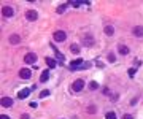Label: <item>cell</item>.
<instances>
[{
	"mask_svg": "<svg viewBox=\"0 0 143 119\" xmlns=\"http://www.w3.org/2000/svg\"><path fill=\"white\" fill-rule=\"evenodd\" d=\"M53 37H54V40H56V41H65V38H67V33L64 32V30H56Z\"/></svg>",
	"mask_w": 143,
	"mask_h": 119,
	"instance_id": "2",
	"label": "cell"
},
{
	"mask_svg": "<svg viewBox=\"0 0 143 119\" xmlns=\"http://www.w3.org/2000/svg\"><path fill=\"white\" fill-rule=\"evenodd\" d=\"M49 95V91H41L40 92V99H43V97H48Z\"/></svg>",
	"mask_w": 143,
	"mask_h": 119,
	"instance_id": "22",
	"label": "cell"
},
{
	"mask_svg": "<svg viewBox=\"0 0 143 119\" xmlns=\"http://www.w3.org/2000/svg\"><path fill=\"white\" fill-rule=\"evenodd\" d=\"M25 18H27V21H37L38 19L37 10H27L25 11Z\"/></svg>",
	"mask_w": 143,
	"mask_h": 119,
	"instance_id": "3",
	"label": "cell"
},
{
	"mask_svg": "<svg viewBox=\"0 0 143 119\" xmlns=\"http://www.w3.org/2000/svg\"><path fill=\"white\" fill-rule=\"evenodd\" d=\"M37 60V56L33 53H29V54H25V57H24V62L25 63H35Z\"/></svg>",
	"mask_w": 143,
	"mask_h": 119,
	"instance_id": "6",
	"label": "cell"
},
{
	"mask_svg": "<svg viewBox=\"0 0 143 119\" xmlns=\"http://www.w3.org/2000/svg\"><path fill=\"white\" fill-rule=\"evenodd\" d=\"M134 35H135V37H143V27H142V25L134 27Z\"/></svg>",
	"mask_w": 143,
	"mask_h": 119,
	"instance_id": "11",
	"label": "cell"
},
{
	"mask_svg": "<svg viewBox=\"0 0 143 119\" xmlns=\"http://www.w3.org/2000/svg\"><path fill=\"white\" fill-rule=\"evenodd\" d=\"M84 65V62H83V59H75V60H72L70 62V70H76V68H81V67Z\"/></svg>",
	"mask_w": 143,
	"mask_h": 119,
	"instance_id": "1",
	"label": "cell"
},
{
	"mask_svg": "<svg viewBox=\"0 0 143 119\" xmlns=\"http://www.w3.org/2000/svg\"><path fill=\"white\" fill-rule=\"evenodd\" d=\"M83 41H84V45H88V46H91V45H92V43H94V38H92V37H91V35H86V37H84V40H83Z\"/></svg>",
	"mask_w": 143,
	"mask_h": 119,
	"instance_id": "16",
	"label": "cell"
},
{
	"mask_svg": "<svg viewBox=\"0 0 143 119\" xmlns=\"http://www.w3.org/2000/svg\"><path fill=\"white\" fill-rule=\"evenodd\" d=\"M83 87H84V81H83V79H76V81L73 83V86H72V89L75 92H80Z\"/></svg>",
	"mask_w": 143,
	"mask_h": 119,
	"instance_id": "4",
	"label": "cell"
},
{
	"mask_svg": "<svg viewBox=\"0 0 143 119\" xmlns=\"http://www.w3.org/2000/svg\"><path fill=\"white\" fill-rule=\"evenodd\" d=\"M105 33H107V35H113V33H115V29L111 27V25H107V27H105Z\"/></svg>",
	"mask_w": 143,
	"mask_h": 119,
	"instance_id": "18",
	"label": "cell"
},
{
	"mask_svg": "<svg viewBox=\"0 0 143 119\" xmlns=\"http://www.w3.org/2000/svg\"><path fill=\"white\" fill-rule=\"evenodd\" d=\"M72 5H73V6H75V8H78V6H80V5H81V2H72Z\"/></svg>",
	"mask_w": 143,
	"mask_h": 119,
	"instance_id": "26",
	"label": "cell"
},
{
	"mask_svg": "<svg viewBox=\"0 0 143 119\" xmlns=\"http://www.w3.org/2000/svg\"><path fill=\"white\" fill-rule=\"evenodd\" d=\"M105 119H116V113L115 111H108L105 114Z\"/></svg>",
	"mask_w": 143,
	"mask_h": 119,
	"instance_id": "19",
	"label": "cell"
},
{
	"mask_svg": "<svg viewBox=\"0 0 143 119\" xmlns=\"http://www.w3.org/2000/svg\"><path fill=\"white\" fill-rule=\"evenodd\" d=\"M21 119H29V114H22V116H21Z\"/></svg>",
	"mask_w": 143,
	"mask_h": 119,
	"instance_id": "28",
	"label": "cell"
},
{
	"mask_svg": "<svg viewBox=\"0 0 143 119\" xmlns=\"http://www.w3.org/2000/svg\"><path fill=\"white\" fill-rule=\"evenodd\" d=\"M51 48H53V51H54V54H56V57H57L59 60H65V57H64V54H60L59 51H57V48H56V46H51Z\"/></svg>",
	"mask_w": 143,
	"mask_h": 119,
	"instance_id": "13",
	"label": "cell"
},
{
	"mask_svg": "<svg viewBox=\"0 0 143 119\" xmlns=\"http://www.w3.org/2000/svg\"><path fill=\"white\" fill-rule=\"evenodd\" d=\"M88 111H89L91 114H94V113H97V111H95V107H94V105H92V107H89V108H88Z\"/></svg>",
	"mask_w": 143,
	"mask_h": 119,
	"instance_id": "24",
	"label": "cell"
},
{
	"mask_svg": "<svg viewBox=\"0 0 143 119\" xmlns=\"http://www.w3.org/2000/svg\"><path fill=\"white\" fill-rule=\"evenodd\" d=\"M11 105H13V99H10V97H3V99H2V107L10 108Z\"/></svg>",
	"mask_w": 143,
	"mask_h": 119,
	"instance_id": "8",
	"label": "cell"
},
{
	"mask_svg": "<svg viewBox=\"0 0 143 119\" xmlns=\"http://www.w3.org/2000/svg\"><path fill=\"white\" fill-rule=\"evenodd\" d=\"M129 76H131V78L135 76V68H129Z\"/></svg>",
	"mask_w": 143,
	"mask_h": 119,
	"instance_id": "23",
	"label": "cell"
},
{
	"mask_svg": "<svg viewBox=\"0 0 143 119\" xmlns=\"http://www.w3.org/2000/svg\"><path fill=\"white\" fill-rule=\"evenodd\" d=\"M118 51H119V54H123V56H127V54H129V48L126 45H121L118 48Z\"/></svg>",
	"mask_w": 143,
	"mask_h": 119,
	"instance_id": "12",
	"label": "cell"
},
{
	"mask_svg": "<svg viewBox=\"0 0 143 119\" xmlns=\"http://www.w3.org/2000/svg\"><path fill=\"white\" fill-rule=\"evenodd\" d=\"M19 76L22 79H29L30 76H32V71H30L29 68H22V70H19Z\"/></svg>",
	"mask_w": 143,
	"mask_h": 119,
	"instance_id": "7",
	"label": "cell"
},
{
	"mask_svg": "<svg viewBox=\"0 0 143 119\" xmlns=\"http://www.w3.org/2000/svg\"><path fill=\"white\" fill-rule=\"evenodd\" d=\"M45 60H46V63H48V67H49V68H54V67H56V60H54V59L46 57Z\"/></svg>",
	"mask_w": 143,
	"mask_h": 119,
	"instance_id": "14",
	"label": "cell"
},
{
	"mask_svg": "<svg viewBox=\"0 0 143 119\" xmlns=\"http://www.w3.org/2000/svg\"><path fill=\"white\" fill-rule=\"evenodd\" d=\"M2 14L5 16V18H11V16L14 14V10H13L11 6H3L2 8Z\"/></svg>",
	"mask_w": 143,
	"mask_h": 119,
	"instance_id": "5",
	"label": "cell"
},
{
	"mask_svg": "<svg viewBox=\"0 0 143 119\" xmlns=\"http://www.w3.org/2000/svg\"><path fill=\"white\" fill-rule=\"evenodd\" d=\"M29 95H30V89H27V87L18 92V99H25V97H29Z\"/></svg>",
	"mask_w": 143,
	"mask_h": 119,
	"instance_id": "10",
	"label": "cell"
},
{
	"mask_svg": "<svg viewBox=\"0 0 143 119\" xmlns=\"http://www.w3.org/2000/svg\"><path fill=\"white\" fill-rule=\"evenodd\" d=\"M123 119H134V118L131 116V114H124V116H123Z\"/></svg>",
	"mask_w": 143,
	"mask_h": 119,
	"instance_id": "27",
	"label": "cell"
},
{
	"mask_svg": "<svg viewBox=\"0 0 143 119\" xmlns=\"http://www.w3.org/2000/svg\"><path fill=\"white\" fill-rule=\"evenodd\" d=\"M67 6H68V3H64V5H60V6L57 8V13H59V14H62V13L67 10Z\"/></svg>",
	"mask_w": 143,
	"mask_h": 119,
	"instance_id": "20",
	"label": "cell"
},
{
	"mask_svg": "<svg viewBox=\"0 0 143 119\" xmlns=\"http://www.w3.org/2000/svg\"><path fill=\"white\" fill-rule=\"evenodd\" d=\"M49 79V70H43L40 75V83H46Z\"/></svg>",
	"mask_w": 143,
	"mask_h": 119,
	"instance_id": "9",
	"label": "cell"
},
{
	"mask_svg": "<svg viewBox=\"0 0 143 119\" xmlns=\"http://www.w3.org/2000/svg\"><path fill=\"white\" fill-rule=\"evenodd\" d=\"M80 49H81V48H80L78 45H72V46H70V51H72L73 54H78V53H80Z\"/></svg>",
	"mask_w": 143,
	"mask_h": 119,
	"instance_id": "17",
	"label": "cell"
},
{
	"mask_svg": "<svg viewBox=\"0 0 143 119\" xmlns=\"http://www.w3.org/2000/svg\"><path fill=\"white\" fill-rule=\"evenodd\" d=\"M0 119H10V118H8L6 114H2V118H0Z\"/></svg>",
	"mask_w": 143,
	"mask_h": 119,
	"instance_id": "29",
	"label": "cell"
},
{
	"mask_svg": "<svg viewBox=\"0 0 143 119\" xmlns=\"http://www.w3.org/2000/svg\"><path fill=\"white\" fill-rule=\"evenodd\" d=\"M97 87H99V84L95 83V81H92V83H89V89H91V91H95V89H97Z\"/></svg>",
	"mask_w": 143,
	"mask_h": 119,
	"instance_id": "21",
	"label": "cell"
},
{
	"mask_svg": "<svg viewBox=\"0 0 143 119\" xmlns=\"http://www.w3.org/2000/svg\"><path fill=\"white\" fill-rule=\"evenodd\" d=\"M19 41H21V37H19V35H11V37H10V43L16 45V43H19Z\"/></svg>",
	"mask_w": 143,
	"mask_h": 119,
	"instance_id": "15",
	"label": "cell"
},
{
	"mask_svg": "<svg viewBox=\"0 0 143 119\" xmlns=\"http://www.w3.org/2000/svg\"><path fill=\"white\" fill-rule=\"evenodd\" d=\"M108 60H110V62H115V54H110V56H108Z\"/></svg>",
	"mask_w": 143,
	"mask_h": 119,
	"instance_id": "25",
	"label": "cell"
}]
</instances>
